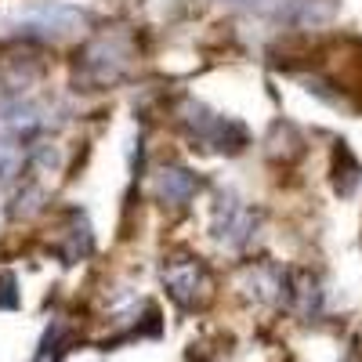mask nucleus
<instances>
[{
    "mask_svg": "<svg viewBox=\"0 0 362 362\" xmlns=\"http://www.w3.org/2000/svg\"><path fill=\"white\" fill-rule=\"evenodd\" d=\"M163 286L181 308H196V305H203L210 279H206V272L196 257H181V261L163 264Z\"/></svg>",
    "mask_w": 362,
    "mask_h": 362,
    "instance_id": "1",
    "label": "nucleus"
},
{
    "mask_svg": "<svg viewBox=\"0 0 362 362\" xmlns=\"http://www.w3.org/2000/svg\"><path fill=\"white\" fill-rule=\"evenodd\" d=\"M22 33H33V37H44V40H58V37H69L83 25V15L76 8H66V4H40L33 11L22 15Z\"/></svg>",
    "mask_w": 362,
    "mask_h": 362,
    "instance_id": "2",
    "label": "nucleus"
},
{
    "mask_svg": "<svg viewBox=\"0 0 362 362\" xmlns=\"http://www.w3.org/2000/svg\"><path fill=\"white\" fill-rule=\"evenodd\" d=\"M119 73H124V54L116 51V44L98 40V44L87 47V58H83V80L87 83L102 87V83L119 80Z\"/></svg>",
    "mask_w": 362,
    "mask_h": 362,
    "instance_id": "3",
    "label": "nucleus"
},
{
    "mask_svg": "<svg viewBox=\"0 0 362 362\" xmlns=\"http://www.w3.org/2000/svg\"><path fill=\"white\" fill-rule=\"evenodd\" d=\"M250 235H254V214L235 199H225L218 206V239L228 247H243Z\"/></svg>",
    "mask_w": 362,
    "mask_h": 362,
    "instance_id": "4",
    "label": "nucleus"
},
{
    "mask_svg": "<svg viewBox=\"0 0 362 362\" xmlns=\"http://www.w3.org/2000/svg\"><path fill=\"white\" fill-rule=\"evenodd\" d=\"M196 189H199V181H196V174H189L185 167H163V170H160V196H163L170 206L189 203Z\"/></svg>",
    "mask_w": 362,
    "mask_h": 362,
    "instance_id": "5",
    "label": "nucleus"
},
{
    "mask_svg": "<svg viewBox=\"0 0 362 362\" xmlns=\"http://www.w3.org/2000/svg\"><path fill=\"white\" fill-rule=\"evenodd\" d=\"M22 145H18V138H4V141H0V185H8V181L22 170Z\"/></svg>",
    "mask_w": 362,
    "mask_h": 362,
    "instance_id": "6",
    "label": "nucleus"
}]
</instances>
